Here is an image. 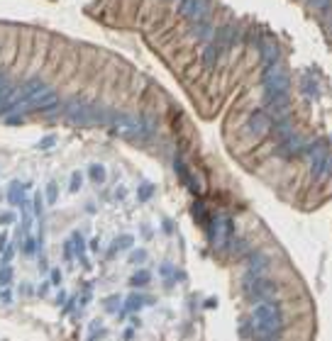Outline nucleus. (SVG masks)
I'll list each match as a JSON object with an SVG mask.
<instances>
[{
    "label": "nucleus",
    "mask_w": 332,
    "mask_h": 341,
    "mask_svg": "<svg viewBox=\"0 0 332 341\" xmlns=\"http://www.w3.org/2000/svg\"><path fill=\"white\" fill-rule=\"evenodd\" d=\"M249 329H252V337L257 339H273L283 332V317H281V307L266 300V302H257L254 310H252V319H249Z\"/></svg>",
    "instance_id": "nucleus-1"
},
{
    "label": "nucleus",
    "mask_w": 332,
    "mask_h": 341,
    "mask_svg": "<svg viewBox=\"0 0 332 341\" xmlns=\"http://www.w3.org/2000/svg\"><path fill=\"white\" fill-rule=\"evenodd\" d=\"M244 295H247V300H252L254 305H257V302L273 300L276 283L269 281L266 276H264V278H244Z\"/></svg>",
    "instance_id": "nucleus-2"
},
{
    "label": "nucleus",
    "mask_w": 332,
    "mask_h": 341,
    "mask_svg": "<svg viewBox=\"0 0 332 341\" xmlns=\"http://www.w3.org/2000/svg\"><path fill=\"white\" fill-rule=\"evenodd\" d=\"M262 85H264V90H269V93H288V71L283 68V63L278 61V63H273L269 68H264V73H262Z\"/></svg>",
    "instance_id": "nucleus-3"
},
{
    "label": "nucleus",
    "mask_w": 332,
    "mask_h": 341,
    "mask_svg": "<svg viewBox=\"0 0 332 341\" xmlns=\"http://www.w3.org/2000/svg\"><path fill=\"white\" fill-rule=\"evenodd\" d=\"M120 137H130V139H134V137H142V122L139 119H134L132 114L127 113H110V122H108Z\"/></svg>",
    "instance_id": "nucleus-4"
},
{
    "label": "nucleus",
    "mask_w": 332,
    "mask_h": 341,
    "mask_svg": "<svg viewBox=\"0 0 332 341\" xmlns=\"http://www.w3.org/2000/svg\"><path fill=\"white\" fill-rule=\"evenodd\" d=\"M59 105V95L52 90V88H44L42 93H37L34 98L30 100H25V103H20V105H15V110L17 113H22V110H52V108H57Z\"/></svg>",
    "instance_id": "nucleus-5"
},
{
    "label": "nucleus",
    "mask_w": 332,
    "mask_h": 341,
    "mask_svg": "<svg viewBox=\"0 0 332 341\" xmlns=\"http://www.w3.org/2000/svg\"><path fill=\"white\" fill-rule=\"evenodd\" d=\"M210 12V0H181L179 2V15L188 22H203L208 20Z\"/></svg>",
    "instance_id": "nucleus-6"
},
{
    "label": "nucleus",
    "mask_w": 332,
    "mask_h": 341,
    "mask_svg": "<svg viewBox=\"0 0 332 341\" xmlns=\"http://www.w3.org/2000/svg\"><path fill=\"white\" fill-rule=\"evenodd\" d=\"M271 127H273V119L266 110H254V113L249 114V119H247V132H249L252 137H257V139L269 137V134H271Z\"/></svg>",
    "instance_id": "nucleus-7"
},
{
    "label": "nucleus",
    "mask_w": 332,
    "mask_h": 341,
    "mask_svg": "<svg viewBox=\"0 0 332 341\" xmlns=\"http://www.w3.org/2000/svg\"><path fill=\"white\" fill-rule=\"evenodd\" d=\"M242 37H244V29L242 27H237V25H225V27L215 29V39H212V44L222 52V49H230V47L240 44Z\"/></svg>",
    "instance_id": "nucleus-8"
},
{
    "label": "nucleus",
    "mask_w": 332,
    "mask_h": 341,
    "mask_svg": "<svg viewBox=\"0 0 332 341\" xmlns=\"http://www.w3.org/2000/svg\"><path fill=\"white\" fill-rule=\"evenodd\" d=\"M308 144L310 142L296 132L291 139H286L283 144H276V156H281V159H296V156H303L305 149H308Z\"/></svg>",
    "instance_id": "nucleus-9"
},
{
    "label": "nucleus",
    "mask_w": 332,
    "mask_h": 341,
    "mask_svg": "<svg viewBox=\"0 0 332 341\" xmlns=\"http://www.w3.org/2000/svg\"><path fill=\"white\" fill-rule=\"evenodd\" d=\"M230 234H232V222L225 220V217H215L208 225V239L215 246H225L227 239H230Z\"/></svg>",
    "instance_id": "nucleus-10"
},
{
    "label": "nucleus",
    "mask_w": 332,
    "mask_h": 341,
    "mask_svg": "<svg viewBox=\"0 0 332 341\" xmlns=\"http://www.w3.org/2000/svg\"><path fill=\"white\" fill-rule=\"evenodd\" d=\"M259 58H262V66H264V68L278 63V61H281V47H278L273 39L264 37V42L259 44Z\"/></svg>",
    "instance_id": "nucleus-11"
},
{
    "label": "nucleus",
    "mask_w": 332,
    "mask_h": 341,
    "mask_svg": "<svg viewBox=\"0 0 332 341\" xmlns=\"http://www.w3.org/2000/svg\"><path fill=\"white\" fill-rule=\"evenodd\" d=\"M266 266H269V258L264 256V251L249 254V261H247V278H264V276H266Z\"/></svg>",
    "instance_id": "nucleus-12"
},
{
    "label": "nucleus",
    "mask_w": 332,
    "mask_h": 341,
    "mask_svg": "<svg viewBox=\"0 0 332 341\" xmlns=\"http://www.w3.org/2000/svg\"><path fill=\"white\" fill-rule=\"evenodd\" d=\"M296 134V124H293V119L291 117H283V119H276L271 127V134L269 137H273V142L276 144H283L286 139H291Z\"/></svg>",
    "instance_id": "nucleus-13"
},
{
    "label": "nucleus",
    "mask_w": 332,
    "mask_h": 341,
    "mask_svg": "<svg viewBox=\"0 0 332 341\" xmlns=\"http://www.w3.org/2000/svg\"><path fill=\"white\" fill-rule=\"evenodd\" d=\"M191 34H193V39L196 42H203V44H208L215 39V27H212L210 20H203V22H193V27H191Z\"/></svg>",
    "instance_id": "nucleus-14"
},
{
    "label": "nucleus",
    "mask_w": 332,
    "mask_h": 341,
    "mask_svg": "<svg viewBox=\"0 0 332 341\" xmlns=\"http://www.w3.org/2000/svg\"><path fill=\"white\" fill-rule=\"evenodd\" d=\"M217 58H220V49H217L212 42H208V44L203 47V54H200L203 66H205L208 71H212V68H215V63H217Z\"/></svg>",
    "instance_id": "nucleus-15"
},
{
    "label": "nucleus",
    "mask_w": 332,
    "mask_h": 341,
    "mask_svg": "<svg viewBox=\"0 0 332 341\" xmlns=\"http://www.w3.org/2000/svg\"><path fill=\"white\" fill-rule=\"evenodd\" d=\"M303 93H305L308 98H313V100L320 95V83H318V78H315L313 73L303 76Z\"/></svg>",
    "instance_id": "nucleus-16"
},
{
    "label": "nucleus",
    "mask_w": 332,
    "mask_h": 341,
    "mask_svg": "<svg viewBox=\"0 0 332 341\" xmlns=\"http://www.w3.org/2000/svg\"><path fill=\"white\" fill-rule=\"evenodd\" d=\"M7 200H10V205H22L25 202V185L22 183H10V188H7Z\"/></svg>",
    "instance_id": "nucleus-17"
},
{
    "label": "nucleus",
    "mask_w": 332,
    "mask_h": 341,
    "mask_svg": "<svg viewBox=\"0 0 332 341\" xmlns=\"http://www.w3.org/2000/svg\"><path fill=\"white\" fill-rule=\"evenodd\" d=\"M332 178V154L325 156V161H323V169H320V175H318V183H328Z\"/></svg>",
    "instance_id": "nucleus-18"
},
{
    "label": "nucleus",
    "mask_w": 332,
    "mask_h": 341,
    "mask_svg": "<svg viewBox=\"0 0 332 341\" xmlns=\"http://www.w3.org/2000/svg\"><path fill=\"white\" fill-rule=\"evenodd\" d=\"M147 300L142 297V295H130L127 300H125V310H130V312H134V310H139L142 305H144Z\"/></svg>",
    "instance_id": "nucleus-19"
},
{
    "label": "nucleus",
    "mask_w": 332,
    "mask_h": 341,
    "mask_svg": "<svg viewBox=\"0 0 332 341\" xmlns=\"http://www.w3.org/2000/svg\"><path fill=\"white\" fill-rule=\"evenodd\" d=\"M71 241H73V251H76V256H78L81 261H86V244H83L81 234H73V236H71Z\"/></svg>",
    "instance_id": "nucleus-20"
},
{
    "label": "nucleus",
    "mask_w": 332,
    "mask_h": 341,
    "mask_svg": "<svg viewBox=\"0 0 332 341\" xmlns=\"http://www.w3.org/2000/svg\"><path fill=\"white\" fill-rule=\"evenodd\" d=\"M313 10H318V12H328V10H332V0H305Z\"/></svg>",
    "instance_id": "nucleus-21"
},
{
    "label": "nucleus",
    "mask_w": 332,
    "mask_h": 341,
    "mask_svg": "<svg viewBox=\"0 0 332 341\" xmlns=\"http://www.w3.org/2000/svg\"><path fill=\"white\" fill-rule=\"evenodd\" d=\"M132 246V236H118L115 241H113V251H110V256L115 254V251H120V249H130Z\"/></svg>",
    "instance_id": "nucleus-22"
},
{
    "label": "nucleus",
    "mask_w": 332,
    "mask_h": 341,
    "mask_svg": "<svg viewBox=\"0 0 332 341\" xmlns=\"http://www.w3.org/2000/svg\"><path fill=\"white\" fill-rule=\"evenodd\" d=\"M88 170H91V178L95 183H103V180H105V169H103L100 164H93Z\"/></svg>",
    "instance_id": "nucleus-23"
},
{
    "label": "nucleus",
    "mask_w": 332,
    "mask_h": 341,
    "mask_svg": "<svg viewBox=\"0 0 332 341\" xmlns=\"http://www.w3.org/2000/svg\"><path fill=\"white\" fill-rule=\"evenodd\" d=\"M44 198H47V202H49V205H54V202H57V198H59L57 183H49V185H47V193H44Z\"/></svg>",
    "instance_id": "nucleus-24"
},
{
    "label": "nucleus",
    "mask_w": 332,
    "mask_h": 341,
    "mask_svg": "<svg viewBox=\"0 0 332 341\" xmlns=\"http://www.w3.org/2000/svg\"><path fill=\"white\" fill-rule=\"evenodd\" d=\"M147 283H149V273L147 271H137L132 276V285H147Z\"/></svg>",
    "instance_id": "nucleus-25"
},
{
    "label": "nucleus",
    "mask_w": 332,
    "mask_h": 341,
    "mask_svg": "<svg viewBox=\"0 0 332 341\" xmlns=\"http://www.w3.org/2000/svg\"><path fill=\"white\" fill-rule=\"evenodd\" d=\"M12 93V85L10 83H5V85H0V113L5 110V100H7V95Z\"/></svg>",
    "instance_id": "nucleus-26"
},
{
    "label": "nucleus",
    "mask_w": 332,
    "mask_h": 341,
    "mask_svg": "<svg viewBox=\"0 0 332 341\" xmlns=\"http://www.w3.org/2000/svg\"><path fill=\"white\" fill-rule=\"evenodd\" d=\"M10 281H12V268L5 263V266L0 268V285H7Z\"/></svg>",
    "instance_id": "nucleus-27"
},
{
    "label": "nucleus",
    "mask_w": 332,
    "mask_h": 341,
    "mask_svg": "<svg viewBox=\"0 0 332 341\" xmlns=\"http://www.w3.org/2000/svg\"><path fill=\"white\" fill-rule=\"evenodd\" d=\"M22 251H25L27 256H34V254H37V241H34L32 236H27V239H25V249H22Z\"/></svg>",
    "instance_id": "nucleus-28"
},
{
    "label": "nucleus",
    "mask_w": 332,
    "mask_h": 341,
    "mask_svg": "<svg viewBox=\"0 0 332 341\" xmlns=\"http://www.w3.org/2000/svg\"><path fill=\"white\" fill-rule=\"evenodd\" d=\"M81 183H83V175L76 170V173L71 175V190H73V193H76V190H81Z\"/></svg>",
    "instance_id": "nucleus-29"
},
{
    "label": "nucleus",
    "mask_w": 332,
    "mask_h": 341,
    "mask_svg": "<svg viewBox=\"0 0 332 341\" xmlns=\"http://www.w3.org/2000/svg\"><path fill=\"white\" fill-rule=\"evenodd\" d=\"M151 193H154V185H151V183H144V185L139 188V200H149Z\"/></svg>",
    "instance_id": "nucleus-30"
},
{
    "label": "nucleus",
    "mask_w": 332,
    "mask_h": 341,
    "mask_svg": "<svg viewBox=\"0 0 332 341\" xmlns=\"http://www.w3.org/2000/svg\"><path fill=\"white\" fill-rule=\"evenodd\" d=\"M130 261H132V263H142V261H147V251H142V249L132 251V254H130Z\"/></svg>",
    "instance_id": "nucleus-31"
},
{
    "label": "nucleus",
    "mask_w": 332,
    "mask_h": 341,
    "mask_svg": "<svg viewBox=\"0 0 332 341\" xmlns=\"http://www.w3.org/2000/svg\"><path fill=\"white\" fill-rule=\"evenodd\" d=\"M73 254H76V251H73V241H66V244H64V258H68V261H71V258H73Z\"/></svg>",
    "instance_id": "nucleus-32"
},
{
    "label": "nucleus",
    "mask_w": 332,
    "mask_h": 341,
    "mask_svg": "<svg viewBox=\"0 0 332 341\" xmlns=\"http://www.w3.org/2000/svg\"><path fill=\"white\" fill-rule=\"evenodd\" d=\"M118 302H120V297H118V295H113L110 300H105V307H108L110 312H115V310H118Z\"/></svg>",
    "instance_id": "nucleus-33"
},
{
    "label": "nucleus",
    "mask_w": 332,
    "mask_h": 341,
    "mask_svg": "<svg viewBox=\"0 0 332 341\" xmlns=\"http://www.w3.org/2000/svg\"><path fill=\"white\" fill-rule=\"evenodd\" d=\"M159 273H161L164 278H171V276H174V266H169V263H164V266L159 268Z\"/></svg>",
    "instance_id": "nucleus-34"
},
{
    "label": "nucleus",
    "mask_w": 332,
    "mask_h": 341,
    "mask_svg": "<svg viewBox=\"0 0 332 341\" xmlns=\"http://www.w3.org/2000/svg\"><path fill=\"white\" fill-rule=\"evenodd\" d=\"M232 246H235V254H247V251H249V249H247V241H235Z\"/></svg>",
    "instance_id": "nucleus-35"
},
{
    "label": "nucleus",
    "mask_w": 332,
    "mask_h": 341,
    "mask_svg": "<svg viewBox=\"0 0 332 341\" xmlns=\"http://www.w3.org/2000/svg\"><path fill=\"white\" fill-rule=\"evenodd\" d=\"M12 256H15V249H12V246H5V251H2V266H5Z\"/></svg>",
    "instance_id": "nucleus-36"
},
{
    "label": "nucleus",
    "mask_w": 332,
    "mask_h": 341,
    "mask_svg": "<svg viewBox=\"0 0 332 341\" xmlns=\"http://www.w3.org/2000/svg\"><path fill=\"white\" fill-rule=\"evenodd\" d=\"M15 220V215L12 212H5V215H0V225H10Z\"/></svg>",
    "instance_id": "nucleus-37"
},
{
    "label": "nucleus",
    "mask_w": 332,
    "mask_h": 341,
    "mask_svg": "<svg viewBox=\"0 0 332 341\" xmlns=\"http://www.w3.org/2000/svg\"><path fill=\"white\" fill-rule=\"evenodd\" d=\"M34 215H42V200L34 198Z\"/></svg>",
    "instance_id": "nucleus-38"
},
{
    "label": "nucleus",
    "mask_w": 332,
    "mask_h": 341,
    "mask_svg": "<svg viewBox=\"0 0 332 341\" xmlns=\"http://www.w3.org/2000/svg\"><path fill=\"white\" fill-rule=\"evenodd\" d=\"M0 297H2L5 302H10V300H12V292H10V290H2V292H0Z\"/></svg>",
    "instance_id": "nucleus-39"
},
{
    "label": "nucleus",
    "mask_w": 332,
    "mask_h": 341,
    "mask_svg": "<svg viewBox=\"0 0 332 341\" xmlns=\"http://www.w3.org/2000/svg\"><path fill=\"white\" fill-rule=\"evenodd\" d=\"M54 142H57L54 137H47V139H42V142H39V146H52Z\"/></svg>",
    "instance_id": "nucleus-40"
},
{
    "label": "nucleus",
    "mask_w": 332,
    "mask_h": 341,
    "mask_svg": "<svg viewBox=\"0 0 332 341\" xmlns=\"http://www.w3.org/2000/svg\"><path fill=\"white\" fill-rule=\"evenodd\" d=\"M59 281H61V276H59V271H54V273H52V283H54V285H57V283H59Z\"/></svg>",
    "instance_id": "nucleus-41"
},
{
    "label": "nucleus",
    "mask_w": 332,
    "mask_h": 341,
    "mask_svg": "<svg viewBox=\"0 0 332 341\" xmlns=\"http://www.w3.org/2000/svg\"><path fill=\"white\" fill-rule=\"evenodd\" d=\"M7 81H5V71H0V85H5Z\"/></svg>",
    "instance_id": "nucleus-42"
},
{
    "label": "nucleus",
    "mask_w": 332,
    "mask_h": 341,
    "mask_svg": "<svg viewBox=\"0 0 332 341\" xmlns=\"http://www.w3.org/2000/svg\"><path fill=\"white\" fill-rule=\"evenodd\" d=\"M2 246H5V236L0 234V249H2Z\"/></svg>",
    "instance_id": "nucleus-43"
}]
</instances>
